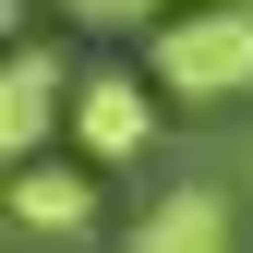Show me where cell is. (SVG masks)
<instances>
[{"mask_svg":"<svg viewBox=\"0 0 253 253\" xmlns=\"http://www.w3.org/2000/svg\"><path fill=\"white\" fill-rule=\"evenodd\" d=\"M145 73L181 109H241L253 97V0H193V12L145 24Z\"/></svg>","mask_w":253,"mask_h":253,"instance_id":"6da1fadb","label":"cell"},{"mask_svg":"<svg viewBox=\"0 0 253 253\" xmlns=\"http://www.w3.org/2000/svg\"><path fill=\"white\" fill-rule=\"evenodd\" d=\"M145 145H157V73H121V60L73 73V157H97V169H133Z\"/></svg>","mask_w":253,"mask_h":253,"instance_id":"7a4b0ae2","label":"cell"},{"mask_svg":"<svg viewBox=\"0 0 253 253\" xmlns=\"http://www.w3.org/2000/svg\"><path fill=\"white\" fill-rule=\"evenodd\" d=\"M60 133H73V60L24 37L12 60H0V157H60Z\"/></svg>","mask_w":253,"mask_h":253,"instance_id":"3957f363","label":"cell"},{"mask_svg":"<svg viewBox=\"0 0 253 253\" xmlns=\"http://www.w3.org/2000/svg\"><path fill=\"white\" fill-rule=\"evenodd\" d=\"M121 253H241V205L217 193V181H169V193L121 229Z\"/></svg>","mask_w":253,"mask_h":253,"instance_id":"277c9868","label":"cell"},{"mask_svg":"<svg viewBox=\"0 0 253 253\" xmlns=\"http://www.w3.org/2000/svg\"><path fill=\"white\" fill-rule=\"evenodd\" d=\"M0 205H12L24 241H73V229H97V157H24Z\"/></svg>","mask_w":253,"mask_h":253,"instance_id":"5b68a950","label":"cell"},{"mask_svg":"<svg viewBox=\"0 0 253 253\" xmlns=\"http://www.w3.org/2000/svg\"><path fill=\"white\" fill-rule=\"evenodd\" d=\"M73 24H169V12H193V0H60Z\"/></svg>","mask_w":253,"mask_h":253,"instance_id":"8992f818","label":"cell"}]
</instances>
